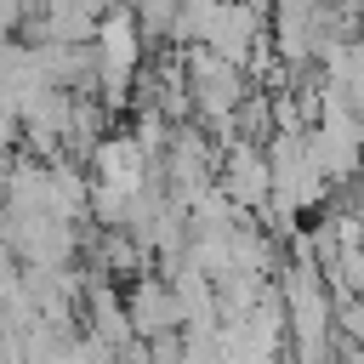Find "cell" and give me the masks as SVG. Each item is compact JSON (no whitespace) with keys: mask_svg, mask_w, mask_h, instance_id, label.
I'll use <instances>...</instances> for the list:
<instances>
[{"mask_svg":"<svg viewBox=\"0 0 364 364\" xmlns=\"http://www.w3.org/2000/svg\"><path fill=\"white\" fill-rule=\"evenodd\" d=\"M119 6H125V11L136 17V28H142V34H154V40H159V34H165V40L176 34L182 0H119Z\"/></svg>","mask_w":364,"mask_h":364,"instance_id":"277c9868","label":"cell"},{"mask_svg":"<svg viewBox=\"0 0 364 364\" xmlns=\"http://www.w3.org/2000/svg\"><path fill=\"white\" fill-rule=\"evenodd\" d=\"M216 182H222V193L256 222V216L273 205V159H267V142H233V148H222Z\"/></svg>","mask_w":364,"mask_h":364,"instance_id":"7a4b0ae2","label":"cell"},{"mask_svg":"<svg viewBox=\"0 0 364 364\" xmlns=\"http://www.w3.org/2000/svg\"><path fill=\"white\" fill-rule=\"evenodd\" d=\"M250 6H262V11H267V6H273V0H250Z\"/></svg>","mask_w":364,"mask_h":364,"instance_id":"5b68a950","label":"cell"},{"mask_svg":"<svg viewBox=\"0 0 364 364\" xmlns=\"http://www.w3.org/2000/svg\"><path fill=\"white\" fill-rule=\"evenodd\" d=\"M125 313H131V330H136L142 347H148V341H165V336H182V301H176L171 279H154V273L131 279Z\"/></svg>","mask_w":364,"mask_h":364,"instance_id":"3957f363","label":"cell"},{"mask_svg":"<svg viewBox=\"0 0 364 364\" xmlns=\"http://www.w3.org/2000/svg\"><path fill=\"white\" fill-rule=\"evenodd\" d=\"M273 40V23H267V11L262 6H250V0H222L216 11H210V28H205V51H216L222 63H233V68H245L262 46Z\"/></svg>","mask_w":364,"mask_h":364,"instance_id":"6da1fadb","label":"cell"}]
</instances>
